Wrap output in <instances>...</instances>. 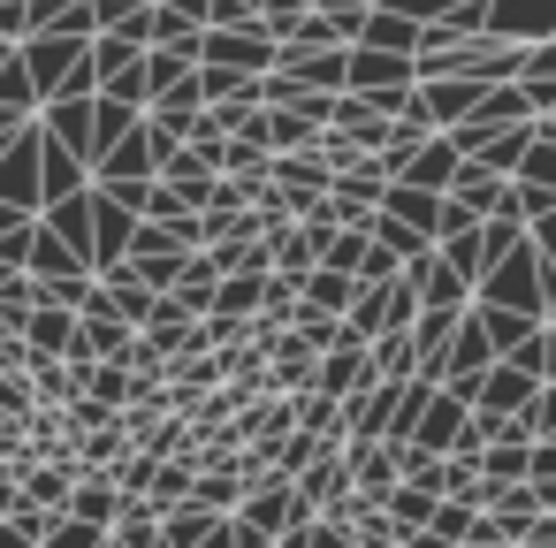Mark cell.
Instances as JSON below:
<instances>
[{
	"label": "cell",
	"instance_id": "6da1fadb",
	"mask_svg": "<svg viewBox=\"0 0 556 548\" xmlns=\"http://www.w3.org/2000/svg\"><path fill=\"white\" fill-rule=\"evenodd\" d=\"M199 62H222V69H244V77H267V69L282 62V39H275L267 24H214L206 47H199Z\"/></svg>",
	"mask_w": 556,
	"mask_h": 548
},
{
	"label": "cell",
	"instance_id": "7a4b0ae2",
	"mask_svg": "<svg viewBox=\"0 0 556 548\" xmlns=\"http://www.w3.org/2000/svg\"><path fill=\"white\" fill-rule=\"evenodd\" d=\"M457 168H465V145H457V138H442V145H419V153L404 161V176H396V183H412V191H450V183H457Z\"/></svg>",
	"mask_w": 556,
	"mask_h": 548
},
{
	"label": "cell",
	"instance_id": "3957f363",
	"mask_svg": "<svg viewBox=\"0 0 556 548\" xmlns=\"http://www.w3.org/2000/svg\"><path fill=\"white\" fill-rule=\"evenodd\" d=\"M191 69H199V47H146V85H153V92L184 85Z\"/></svg>",
	"mask_w": 556,
	"mask_h": 548
},
{
	"label": "cell",
	"instance_id": "277c9868",
	"mask_svg": "<svg viewBox=\"0 0 556 548\" xmlns=\"http://www.w3.org/2000/svg\"><path fill=\"white\" fill-rule=\"evenodd\" d=\"M434 502H442V495H434V487H419V480H396V487H389V518H396L404 533H412V525H427V518H434Z\"/></svg>",
	"mask_w": 556,
	"mask_h": 548
},
{
	"label": "cell",
	"instance_id": "5b68a950",
	"mask_svg": "<svg viewBox=\"0 0 556 548\" xmlns=\"http://www.w3.org/2000/svg\"><path fill=\"white\" fill-rule=\"evenodd\" d=\"M39 548H108V525H92V518H77V510H54V525H47Z\"/></svg>",
	"mask_w": 556,
	"mask_h": 548
},
{
	"label": "cell",
	"instance_id": "8992f818",
	"mask_svg": "<svg viewBox=\"0 0 556 548\" xmlns=\"http://www.w3.org/2000/svg\"><path fill=\"white\" fill-rule=\"evenodd\" d=\"M404 548H465V540H450V533H434V525H412Z\"/></svg>",
	"mask_w": 556,
	"mask_h": 548
},
{
	"label": "cell",
	"instance_id": "52a82bcc",
	"mask_svg": "<svg viewBox=\"0 0 556 548\" xmlns=\"http://www.w3.org/2000/svg\"><path fill=\"white\" fill-rule=\"evenodd\" d=\"M0 548H39V533H24L16 518H0Z\"/></svg>",
	"mask_w": 556,
	"mask_h": 548
},
{
	"label": "cell",
	"instance_id": "ba28073f",
	"mask_svg": "<svg viewBox=\"0 0 556 548\" xmlns=\"http://www.w3.org/2000/svg\"><path fill=\"white\" fill-rule=\"evenodd\" d=\"M16 495H24V487H16V472H9V464H0V518H9V510H16Z\"/></svg>",
	"mask_w": 556,
	"mask_h": 548
}]
</instances>
